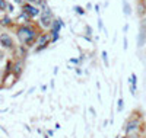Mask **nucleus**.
I'll list each match as a JSON object with an SVG mask.
<instances>
[{"label":"nucleus","instance_id":"nucleus-27","mask_svg":"<svg viewBox=\"0 0 146 138\" xmlns=\"http://www.w3.org/2000/svg\"><path fill=\"white\" fill-rule=\"evenodd\" d=\"M145 3H146V0H145Z\"/></svg>","mask_w":146,"mask_h":138},{"label":"nucleus","instance_id":"nucleus-18","mask_svg":"<svg viewBox=\"0 0 146 138\" xmlns=\"http://www.w3.org/2000/svg\"><path fill=\"white\" fill-rule=\"evenodd\" d=\"M70 62H72V64H80V60H78V58H72Z\"/></svg>","mask_w":146,"mask_h":138},{"label":"nucleus","instance_id":"nucleus-15","mask_svg":"<svg viewBox=\"0 0 146 138\" xmlns=\"http://www.w3.org/2000/svg\"><path fill=\"white\" fill-rule=\"evenodd\" d=\"M7 6L9 3L6 0H0V12H7Z\"/></svg>","mask_w":146,"mask_h":138},{"label":"nucleus","instance_id":"nucleus-22","mask_svg":"<svg viewBox=\"0 0 146 138\" xmlns=\"http://www.w3.org/2000/svg\"><path fill=\"white\" fill-rule=\"evenodd\" d=\"M13 2H15L16 5H21V6H22L23 3H25V2H23V0H13Z\"/></svg>","mask_w":146,"mask_h":138},{"label":"nucleus","instance_id":"nucleus-14","mask_svg":"<svg viewBox=\"0 0 146 138\" xmlns=\"http://www.w3.org/2000/svg\"><path fill=\"white\" fill-rule=\"evenodd\" d=\"M101 57H102V61H104V66L108 68V67H110V61H108V54H107V51H102V53H101Z\"/></svg>","mask_w":146,"mask_h":138},{"label":"nucleus","instance_id":"nucleus-5","mask_svg":"<svg viewBox=\"0 0 146 138\" xmlns=\"http://www.w3.org/2000/svg\"><path fill=\"white\" fill-rule=\"evenodd\" d=\"M51 44V35L50 32H42L40 36H38V39H36V44H35V48H34V51L35 53H41L44 51L45 48H48V45Z\"/></svg>","mask_w":146,"mask_h":138},{"label":"nucleus","instance_id":"nucleus-11","mask_svg":"<svg viewBox=\"0 0 146 138\" xmlns=\"http://www.w3.org/2000/svg\"><path fill=\"white\" fill-rule=\"evenodd\" d=\"M27 2H28V3H31V5L38 6V7H41V9L47 7V2H45V0H27Z\"/></svg>","mask_w":146,"mask_h":138},{"label":"nucleus","instance_id":"nucleus-21","mask_svg":"<svg viewBox=\"0 0 146 138\" xmlns=\"http://www.w3.org/2000/svg\"><path fill=\"white\" fill-rule=\"evenodd\" d=\"M98 26H100V29H104V26H102V20H101V18L98 19Z\"/></svg>","mask_w":146,"mask_h":138},{"label":"nucleus","instance_id":"nucleus-23","mask_svg":"<svg viewBox=\"0 0 146 138\" xmlns=\"http://www.w3.org/2000/svg\"><path fill=\"white\" fill-rule=\"evenodd\" d=\"M75 71L78 73V74H82V70H80V67L78 66V67H75Z\"/></svg>","mask_w":146,"mask_h":138},{"label":"nucleus","instance_id":"nucleus-19","mask_svg":"<svg viewBox=\"0 0 146 138\" xmlns=\"http://www.w3.org/2000/svg\"><path fill=\"white\" fill-rule=\"evenodd\" d=\"M7 12H9V13H12V12H13V5H10V3H9V6H7Z\"/></svg>","mask_w":146,"mask_h":138},{"label":"nucleus","instance_id":"nucleus-24","mask_svg":"<svg viewBox=\"0 0 146 138\" xmlns=\"http://www.w3.org/2000/svg\"><path fill=\"white\" fill-rule=\"evenodd\" d=\"M95 12L100 15V12H101V10H100V5H95Z\"/></svg>","mask_w":146,"mask_h":138},{"label":"nucleus","instance_id":"nucleus-26","mask_svg":"<svg viewBox=\"0 0 146 138\" xmlns=\"http://www.w3.org/2000/svg\"><path fill=\"white\" fill-rule=\"evenodd\" d=\"M2 55H3V54H2V53H0V58H2Z\"/></svg>","mask_w":146,"mask_h":138},{"label":"nucleus","instance_id":"nucleus-10","mask_svg":"<svg viewBox=\"0 0 146 138\" xmlns=\"http://www.w3.org/2000/svg\"><path fill=\"white\" fill-rule=\"evenodd\" d=\"M123 12H124V15L129 18V16H131V6L129 5V2L127 0H123Z\"/></svg>","mask_w":146,"mask_h":138},{"label":"nucleus","instance_id":"nucleus-1","mask_svg":"<svg viewBox=\"0 0 146 138\" xmlns=\"http://www.w3.org/2000/svg\"><path fill=\"white\" fill-rule=\"evenodd\" d=\"M41 29H42V28L40 26V23L35 25V23H32V22L15 25V34H16V38H18L19 44H21V45H25V47H28V48L35 47L38 36L44 32V31H41Z\"/></svg>","mask_w":146,"mask_h":138},{"label":"nucleus","instance_id":"nucleus-20","mask_svg":"<svg viewBox=\"0 0 146 138\" xmlns=\"http://www.w3.org/2000/svg\"><path fill=\"white\" fill-rule=\"evenodd\" d=\"M89 112H91V114H92V115H94V116H96V112H95V109H94V108H92V106H91V108H89Z\"/></svg>","mask_w":146,"mask_h":138},{"label":"nucleus","instance_id":"nucleus-25","mask_svg":"<svg viewBox=\"0 0 146 138\" xmlns=\"http://www.w3.org/2000/svg\"><path fill=\"white\" fill-rule=\"evenodd\" d=\"M127 29H129V25H124V28H123V31H124V32H127Z\"/></svg>","mask_w":146,"mask_h":138},{"label":"nucleus","instance_id":"nucleus-12","mask_svg":"<svg viewBox=\"0 0 146 138\" xmlns=\"http://www.w3.org/2000/svg\"><path fill=\"white\" fill-rule=\"evenodd\" d=\"M123 109H124V99L120 95V97L117 99V112H123Z\"/></svg>","mask_w":146,"mask_h":138},{"label":"nucleus","instance_id":"nucleus-6","mask_svg":"<svg viewBox=\"0 0 146 138\" xmlns=\"http://www.w3.org/2000/svg\"><path fill=\"white\" fill-rule=\"evenodd\" d=\"M22 13L25 15V16H28V18L32 20V19H35V18H40V15H41V7L25 2V3L22 5Z\"/></svg>","mask_w":146,"mask_h":138},{"label":"nucleus","instance_id":"nucleus-9","mask_svg":"<svg viewBox=\"0 0 146 138\" xmlns=\"http://www.w3.org/2000/svg\"><path fill=\"white\" fill-rule=\"evenodd\" d=\"M121 138H146V134H142V132H129V134H124Z\"/></svg>","mask_w":146,"mask_h":138},{"label":"nucleus","instance_id":"nucleus-2","mask_svg":"<svg viewBox=\"0 0 146 138\" xmlns=\"http://www.w3.org/2000/svg\"><path fill=\"white\" fill-rule=\"evenodd\" d=\"M124 134L129 132H142L146 134V119H145V110L140 108H136L130 112V115L127 116L124 125H123Z\"/></svg>","mask_w":146,"mask_h":138},{"label":"nucleus","instance_id":"nucleus-16","mask_svg":"<svg viewBox=\"0 0 146 138\" xmlns=\"http://www.w3.org/2000/svg\"><path fill=\"white\" fill-rule=\"evenodd\" d=\"M85 28H86V32H88L86 35H89V36H91V35L94 34V31H92V28L89 26V25H86V26H85Z\"/></svg>","mask_w":146,"mask_h":138},{"label":"nucleus","instance_id":"nucleus-7","mask_svg":"<svg viewBox=\"0 0 146 138\" xmlns=\"http://www.w3.org/2000/svg\"><path fill=\"white\" fill-rule=\"evenodd\" d=\"M135 10H136V15L139 16V19L146 18V3H145V0H136Z\"/></svg>","mask_w":146,"mask_h":138},{"label":"nucleus","instance_id":"nucleus-4","mask_svg":"<svg viewBox=\"0 0 146 138\" xmlns=\"http://www.w3.org/2000/svg\"><path fill=\"white\" fill-rule=\"evenodd\" d=\"M0 48L6 49V51H13L18 48V45L15 44V39L9 32H0Z\"/></svg>","mask_w":146,"mask_h":138},{"label":"nucleus","instance_id":"nucleus-13","mask_svg":"<svg viewBox=\"0 0 146 138\" xmlns=\"http://www.w3.org/2000/svg\"><path fill=\"white\" fill-rule=\"evenodd\" d=\"M73 10H75L78 15H80V16H85V15H86V9L82 7V6H73Z\"/></svg>","mask_w":146,"mask_h":138},{"label":"nucleus","instance_id":"nucleus-3","mask_svg":"<svg viewBox=\"0 0 146 138\" xmlns=\"http://www.w3.org/2000/svg\"><path fill=\"white\" fill-rule=\"evenodd\" d=\"M54 19H56V16L53 13V10L48 7V6L44 7V9H41V15L38 18V23H40V26L42 29H50L53 22H54Z\"/></svg>","mask_w":146,"mask_h":138},{"label":"nucleus","instance_id":"nucleus-8","mask_svg":"<svg viewBox=\"0 0 146 138\" xmlns=\"http://www.w3.org/2000/svg\"><path fill=\"white\" fill-rule=\"evenodd\" d=\"M0 26H3V28H15V22L12 20L10 16H3L2 19H0Z\"/></svg>","mask_w":146,"mask_h":138},{"label":"nucleus","instance_id":"nucleus-17","mask_svg":"<svg viewBox=\"0 0 146 138\" xmlns=\"http://www.w3.org/2000/svg\"><path fill=\"white\" fill-rule=\"evenodd\" d=\"M127 36H124V38H123V49H127Z\"/></svg>","mask_w":146,"mask_h":138}]
</instances>
